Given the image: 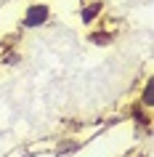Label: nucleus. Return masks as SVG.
Returning a JSON list of instances; mask_svg holds the SVG:
<instances>
[{
  "mask_svg": "<svg viewBox=\"0 0 154 157\" xmlns=\"http://www.w3.org/2000/svg\"><path fill=\"white\" fill-rule=\"evenodd\" d=\"M53 16L48 3H29L21 13V27L24 29H37V27H45Z\"/></svg>",
  "mask_w": 154,
  "mask_h": 157,
  "instance_id": "f257e3e1",
  "label": "nucleus"
},
{
  "mask_svg": "<svg viewBox=\"0 0 154 157\" xmlns=\"http://www.w3.org/2000/svg\"><path fill=\"white\" fill-rule=\"evenodd\" d=\"M88 40L93 43V45H112L114 43V32H109V29H90Z\"/></svg>",
  "mask_w": 154,
  "mask_h": 157,
  "instance_id": "7ed1b4c3",
  "label": "nucleus"
},
{
  "mask_svg": "<svg viewBox=\"0 0 154 157\" xmlns=\"http://www.w3.org/2000/svg\"><path fill=\"white\" fill-rule=\"evenodd\" d=\"M138 101H141V107H144V109H152L154 107V80H152V77L144 83V91H141V99H138Z\"/></svg>",
  "mask_w": 154,
  "mask_h": 157,
  "instance_id": "20e7f679",
  "label": "nucleus"
},
{
  "mask_svg": "<svg viewBox=\"0 0 154 157\" xmlns=\"http://www.w3.org/2000/svg\"><path fill=\"white\" fill-rule=\"evenodd\" d=\"M101 11H104V3H101V0H96V3H88V6L80 11V21H82L85 27H90L93 21H98V19H101Z\"/></svg>",
  "mask_w": 154,
  "mask_h": 157,
  "instance_id": "f03ea898",
  "label": "nucleus"
}]
</instances>
